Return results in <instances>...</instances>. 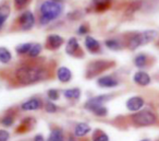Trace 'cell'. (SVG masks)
Instances as JSON below:
<instances>
[{
  "label": "cell",
  "instance_id": "8",
  "mask_svg": "<svg viewBox=\"0 0 159 141\" xmlns=\"http://www.w3.org/2000/svg\"><path fill=\"white\" fill-rule=\"evenodd\" d=\"M63 44V37H61L58 34H51L47 37L46 46L49 49H57Z\"/></svg>",
  "mask_w": 159,
  "mask_h": 141
},
{
  "label": "cell",
  "instance_id": "2",
  "mask_svg": "<svg viewBox=\"0 0 159 141\" xmlns=\"http://www.w3.org/2000/svg\"><path fill=\"white\" fill-rule=\"evenodd\" d=\"M63 6L55 1H45L40 6V24L46 25L62 13Z\"/></svg>",
  "mask_w": 159,
  "mask_h": 141
},
{
  "label": "cell",
  "instance_id": "27",
  "mask_svg": "<svg viewBox=\"0 0 159 141\" xmlns=\"http://www.w3.org/2000/svg\"><path fill=\"white\" fill-rule=\"evenodd\" d=\"M48 97L50 100H58L59 93H58V91L55 90V89H51V90L48 91Z\"/></svg>",
  "mask_w": 159,
  "mask_h": 141
},
{
  "label": "cell",
  "instance_id": "24",
  "mask_svg": "<svg viewBox=\"0 0 159 141\" xmlns=\"http://www.w3.org/2000/svg\"><path fill=\"white\" fill-rule=\"evenodd\" d=\"M146 62H147V57H146V55H144V54L137 55L134 59L135 66L139 67V68H143V67L146 65Z\"/></svg>",
  "mask_w": 159,
  "mask_h": 141
},
{
  "label": "cell",
  "instance_id": "12",
  "mask_svg": "<svg viewBox=\"0 0 159 141\" xmlns=\"http://www.w3.org/2000/svg\"><path fill=\"white\" fill-rule=\"evenodd\" d=\"M66 51L70 56H77V53L80 51V45L79 42L75 37H72L69 40L68 44L66 47Z\"/></svg>",
  "mask_w": 159,
  "mask_h": 141
},
{
  "label": "cell",
  "instance_id": "14",
  "mask_svg": "<svg viewBox=\"0 0 159 141\" xmlns=\"http://www.w3.org/2000/svg\"><path fill=\"white\" fill-rule=\"evenodd\" d=\"M57 77L61 82H68L70 81L72 73H71L70 69H68L66 67H60L57 71Z\"/></svg>",
  "mask_w": 159,
  "mask_h": 141
},
{
  "label": "cell",
  "instance_id": "26",
  "mask_svg": "<svg viewBox=\"0 0 159 141\" xmlns=\"http://www.w3.org/2000/svg\"><path fill=\"white\" fill-rule=\"evenodd\" d=\"M92 112H93L95 115H97V116H105V115L107 114V108L105 107L104 105H102V106H98V107L94 108Z\"/></svg>",
  "mask_w": 159,
  "mask_h": 141
},
{
  "label": "cell",
  "instance_id": "37",
  "mask_svg": "<svg viewBox=\"0 0 159 141\" xmlns=\"http://www.w3.org/2000/svg\"><path fill=\"white\" fill-rule=\"evenodd\" d=\"M69 141H74V140H73L72 138H70V139H69Z\"/></svg>",
  "mask_w": 159,
  "mask_h": 141
},
{
  "label": "cell",
  "instance_id": "22",
  "mask_svg": "<svg viewBox=\"0 0 159 141\" xmlns=\"http://www.w3.org/2000/svg\"><path fill=\"white\" fill-rule=\"evenodd\" d=\"M48 141H63V134L60 129H55L50 134Z\"/></svg>",
  "mask_w": 159,
  "mask_h": 141
},
{
  "label": "cell",
  "instance_id": "35",
  "mask_svg": "<svg viewBox=\"0 0 159 141\" xmlns=\"http://www.w3.org/2000/svg\"><path fill=\"white\" fill-rule=\"evenodd\" d=\"M51 1H55V2L60 3V2H62V1H64V0H51Z\"/></svg>",
  "mask_w": 159,
  "mask_h": 141
},
{
  "label": "cell",
  "instance_id": "11",
  "mask_svg": "<svg viewBox=\"0 0 159 141\" xmlns=\"http://www.w3.org/2000/svg\"><path fill=\"white\" fill-rule=\"evenodd\" d=\"M133 80L135 83L142 86H146L150 83V77L148 75V73L144 72V71H137L133 77Z\"/></svg>",
  "mask_w": 159,
  "mask_h": 141
},
{
  "label": "cell",
  "instance_id": "36",
  "mask_svg": "<svg viewBox=\"0 0 159 141\" xmlns=\"http://www.w3.org/2000/svg\"><path fill=\"white\" fill-rule=\"evenodd\" d=\"M141 141H150L149 139H143V140H141Z\"/></svg>",
  "mask_w": 159,
  "mask_h": 141
},
{
  "label": "cell",
  "instance_id": "16",
  "mask_svg": "<svg viewBox=\"0 0 159 141\" xmlns=\"http://www.w3.org/2000/svg\"><path fill=\"white\" fill-rule=\"evenodd\" d=\"M89 130H91V127H89L87 124L81 123L75 127L74 134L76 137H83V136H85L87 132H89Z\"/></svg>",
  "mask_w": 159,
  "mask_h": 141
},
{
  "label": "cell",
  "instance_id": "3",
  "mask_svg": "<svg viewBox=\"0 0 159 141\" xmlns=\"http://www.w3.org/2000/svg\"><path fill=\"white\" fill-rule=\"evenodd\" d=\"M157 37V32L155 30H147L142 33L136 34L135 36L131 37L130 42H129V47L131 49H136L137 47L145 45L147 43H150Z\"/></svg>",
  "mask_w": 159,
  "mask_h": 141
},
{
  "label": "cell",
  "instance_id": "20",
  "mask_svg": "<svg viewBox=\"0 0 159 141\" xmlns=\"http://www.w3.org/2000/svg\"><path fill=\"white\" fill-rule=\"evenodd\" d=\"M111 0H93V3L95 6V8L98 11H102L106 10L108 8V6L110 5Z\"/></svg>",
  "mask_w": 159,
  "mask_h": 141
},
{
  "label": "cell",
  "instance_id": "9",
  "mask_svg": "<svg viewBox=\"0 0 159 141\" xmlns=\"http://www.w3.org/2000/svg\"><path fill=\"white\" fill-rule=\"evenodd\" d=\"M109 66V64L107 61H104V60H98V61L92 62L89 67V75H95L97 73H99L100 71H102L104 69H106L107 67Z\"/></svg>",
  "mask_w": 159,
  "mask_h": 141
},
{
  "label": "cell",
  "instance_id": "25",
  "mask_svg": "<svg viewBox=\"0 0 159 141\" xmlns=\"http://www.w3.org/2000/svg\"><path fill=\"white\" fill-rule=\"evenodd\" d=\"M31 46H32L31 43L21 44V45H19V46H16V53L20 54V55H25V54H29L30 49H31Z\"/></svg>",
  "mask_w": 159,
  "mask_h": 141
},
{
  "label": "cell",
  "instance_id": "38",
  "mask_svg": "<svg viewBox=\"0 0 159 141\" xmlns=\"http://www.w3.org/2000/svg\"><path fill=\"white\" fill-rule=\"evenodd\" d=\"M158 141H159V140H158Z\"/></svg>",
  "mask_w": 159,
  "mask_h": 141
},
{
  "label": "cell",
  "instance_id": "29",
  "mask_svg": "<svg viewBox=\"0 0 159 141\" xmlns=\"http://www.w3.org/2000/svg\"><path fill=\"white\" fill-rule=\"evenodd\" d=\"M46 110L48 113H55L56 110H57V106L53 103H51V102H48V103L46 104Z\"/></svg>",
  "mask_w": 159,
  "mask_h": 141
},
{
  "label": "cell",
  "instance_id": "5",
  "mask_svg": "<svg viewBox=\"0 0 159 141\" xmlns=\"http://www.w3.org/2000/svg\"><path fill=\"white\" fill-rule=\"evenodd\" d=\"M35 18L31 11H25L19 18V24L22 27V30H31L34 27Z\"/></svg>",
  "mask_w": 159,
  "mask_h": 141
},
{
  "label": "cell",
  "instance_id": "15",
  "mask_svg": "<svg viewBox=\"0 0 159 141\" xmlns=\"http://www.w3.org/2000/svg\"><path fill=\"white\" fill-rule=\"evenodd\" d=\"M42 106V103L38 99H31L22 104V109L24 110H36Z\"/></svg>",
  "mask_w": 159,
  "mask_h": 141
},
{
  "label": "cell",
  "instance_id": "31",
  "mask_svg": "<svg viewBox=\"0 0 159 141\" xmlns=\"http://www.w3.org/2000/svg\"><path fill=\"white\" fill-rule=\"evenodd\" d=\"M9 134L6 130H0V141H8Z\"/></svg>",
  "mask_w": 159,
  "mask_h": 141
},
{
  "label": "cell",
  "instance_id": "7",
  "mask_svg": "<svg viewBox=\"0 0 159 141\" xmlns=\"http://www.w3.org/2000/svg\"><path fill=\"white\" fill-rule=\"evenodd\" d=\"M144 106V100L141 96H133L128 100L126 102V107L131 112H139Z\"/></svg>",
  "mask_w": 159,
  "mask_h": 141
},
{
  "label": "cell",
  "instance_id": "1",
  "mask_svg": "<svg viewBox=\"0 0 159 141\" xmlns=\"http://www.w3.org/2000/svg\"><path fill=\"white\" fill-rule=\"evenodd\" d=\"M16 77L22 84H32L47 78V71L39 67L24 66L16 71Z\"/></svg>",
  "mask_w": 159,
  "mask_h": 141
},
{
  "label": "cell",
  "instance_id": "6",
  "mask_svg": "<svg viewBox=\"0 0 159 141\" xmlns=\"http://www.w3.org/2000/svg\"><path fill=\"white\" fill-rule=\"evenodd\" d=\"M109 99H110L109 95H99V96L93 97V99H91L85 104V107L89 110H93L94 108L98 107V106H102V104L106 101H108Z\"/></svg>",
  "mask_w": 159,
  "mask_h": 141
},
{
  "label": "cell",
  "instance_id": "4",
  "mask_svg": "<svg viewBox=\"0 0 159 141\" xmlns=\"http://www.w3.org/2000/svg\"><path fill=\"white\" fill-rule=\"evenodd\" d=\"M132 120L137 126H149L156 123V115L148 109L141 110L133 115Z\"/></svg>",
  "mask_w": 159,
  "mask_h": 141
},
{
  "label": "cell",
  "instance_id": "18",
  "mask_svg": "<svg viewBox=\"0 0 159 141\" xmlns=\"http://www.w3.org/2000/svg\"><path fill=\"white\" fill-rule=\"evenodd\" d=\"M12 59V55L9 49L6 47H0V62L2 64H8Z\"/></svg>",
  "mask_w": 159,
  "mask_h": 141
},
{
  "label": "cell",
  "instance_id": "30",
  "mask_svg": "<svg viewBox=\"0 0 159 141\" xmlns=\"http://www.w3.org/2000/svg\"><path fill=\"white\" fill-rule=\"evenodd\" d=\"M94 141H109V138L106 134H102H102H99L98 136H96L94 138Z\"/></svg>",
  "mask_w": 159,
  "mask_h": 141
},
{
  "label": "cell",
  "instance_id": "34",
  "mask_svg": "<svg viewBox=\"0 0 159 141\" xmlns=\"http://www.w3.org/2000/svg\"><path fill=\"white\" fill-rule=\"evenodd\" d=\"M34 141H45V140H44V137L40 136V134H37L35 137V139H34Z\"/></svg>",
  "mask_w": 159,
  "mask_h": 141
},
{
  "label": "cell",
  "instance_id": "33",
  "mask_svg": "<svg viewBox=\"0 0 159 141\" xmlns=\"http://www.w3.org/2000/svg\"><path fill=\"white\" fill-rule=\"evenodd\" d=\"M87 32H89V29H87L86 25H81L80 29L77 30V33L79 34H86Z\"/></svg>",
  "mask_w": 159,
  "mask_h": 141
},
{
  "label": "cell",
  "instance_id": "17",
  "mask_svg": "<svg viewBox=\"0 0 159 141\" xmlns=\"http://www.w3.org/2000/svg\"><path fill=\"white\" fill-rule=\"evenodd\" d=\"M10 14V8L7 5L0 6V29L2 27V25L5 24L6 20L8 19Z\"/></svg>",
  "mask_w": 159,
  "mask_h": 141
},
{
  "label": "cell",
  "instance_id": "13",
  "mask_svg": "<svg viewBox=\"0 0 159 141\" xmlns=\"http://www.w3.org/2000/svg\"><path fill=\"white\" fill-rule=\"evenodd\" d=\"M85 46H86L87 51L93 54L98 53L100 49L99 42L97 40H95L94 37H92V36H86V38H85Z\"/></svg>",
  "mask_w": 159,
  "mask_h": 141
},
{
  "label": "cell",
  "instance_id": "28",
  "mask_svg": "<svg viewBox=\"0 0 159 141\" xmlns=\"http://www.w3.org/2000/svg\"><path fill=\"white\" fill-rule=\"evenodd\" d=\"M1 123H2V125H5V126H11L12 124H13V118H12L11 116H6L2 118Z\"/></svg>",
  "mask_w": 159,
  "mask_h": 141
},
{
  "label": "cell",
  "instance_id": "32",
  "mask_svg": "<svg viewBox=\"0 0 159 141\" xmlns=\"http://www.w3.org/2000/svg\"><path fill=\"white\" fill-rule=\"evenodd\" d=\"M29 0H14V3H16V7L18 8H23L27 3Z\"/></svg>",
  "mask_w": 159,
  "mask_h": 141
},
{
  "label": "cell",
  "instance_id": "10",
  "mask_svg": "<svg viewBox=\"0 0 159 141\" xmlns=\"http://www.w3.org/2000/svg\"><path fill=\"white\" fill-rule=\"evenodd\" d=\"M98 85L102 88H115L119 84L117 79H115L111 75H104V77L99 78L97 81Z\"/></svg>",
  "mask_w": 159,
  "mask_h": 141
},
{
  "label": "cell",
  "instance_id": "19",
  "mask_svg": "<svg viewBox=\"0 0 159 141\" xmlns=\"http://www.w3.org/2000/svg\"><path fill=\"white\" fill-rule=\"evenodd\" d=\"M64 96L66 99H70V100H76L80 97L81 95V90L80 89H68L63 92Z\"/></svg>",
  "mask_w": 159,
  "mask_h": 141
},
{
  "label": "cell",
  "instance_id": "23",
  "mask_svg": "<svg viewBox=\"0 0 159 141\" xmlns=\"http://www.w3.org/2000/svg\"><path fill=\"white\" fill-rule=\"evenodd\" d=\"M42 49H43V46L40 44H38V43L32 44L31 49H30V51H29V54H27V55L31 56V57H36V56H38L40 54Z\"/></svg>",
  "mask_w": 159,
  "mask_h": 141
},
{
  "label": "cell",
  "instance_id": "21",
  "mask_svg": "<svg viewBox=\"0 0 159 141\" xmlns=\"http://www.w3.org/2000/svg\"><path fill=\"white\" fill-rule=\"evenodd\" d=\"M106 46L108 47L109 49H112V51H119V49L122 48L121 44L118 40H115V38H111V40H107L106 41Z\"/></svg>",
  "mask_w": 159,
  "mask_h": 141
}]
</instances>
